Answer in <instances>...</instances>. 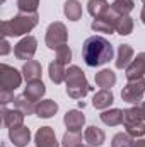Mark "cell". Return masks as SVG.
<instances>
[{"label":"cell","instance_id":"1","mask_svg":"<svg viewBox=\"0 0 145 147\" xmlns=\"http://www.w3.org/2000/svg\"><path fill=\"white\" fill-rule=\"evenodd\" d=\"M113 55L114 51L111 43L103 36H91L82 45V58L89 67H101L108 63Z\"/></svg>","mask_w":145,"mask_h":147},{"label":"cell","instance_id":"2","mask_svg":"<svg viewBox=\"0 0 145 147\" xmlns=\"http://www.w3.org/2000/svg\"><path fill=\"white\" fill-rule=\"evenodd\" d=\"M38 22H39V16H38L36 12H33V14L19 12L12 19L2 22V34H3V38L24 36V34L31 33L36 28Z\"/></svg>","mask_w":145,"mask_h":147},{"label":"cell","instance_id":"3","mask_svg":"<svg viewBox=\"0 0 145 147\" xmlns=\"http://www.w3.org/2000/svg\"><path fill=\"white\" fill-rule=\"evenodd\" d=\"M65 82H67V94L72 99H84L89 94V91L92 89L89 86L87 79H85L84 70L80 67H77V65H70L67 69Z\"/></svg>","mask_w":145,"mask_h":147},{"label":"cell","instance_id":"4","mask_svg":"<svg viewBox=\"0 0 145 147\" xmlns=\"http://www.w3.org/2000/svg\"><path fill=\"white\" fill-rule=\"evenodd\" d=\"M123 125L128 135L133 139H140L145 135V120L140 116L138 106H132L128 110H123Z\"/></svg>","mask_w":145,"mask_h":147},{"label":"cell","instance_id":"5","mask_svg":"<svg viewBox=\"0 0 145 147\" xmlns=\"http://www.w3.org/2000/svg\"><path fill=\"white\" fill-rule=\"evenodd\" d=\"M68 41V31L67 26L60 21H55L48 26L46 29V36H44V43L50 50H58L60 46L67 45Z\"/></svg>","mask_w":145,"mask_h":147},{"label":"cell","instance_id":"6","mask_svg":"<svg viewBox=\"0 0 145 147\" xmlns=\"http://www.w3.org/2000/svg\"><path fill=\"white\" fill-rule=\"evenodd\" d=\"M144 94H145V77H140V79L126 82V86L121 91V99L130 103V105H140Z\"/></svg>","mask_w":145,"mask_h":147},{"label":"cell","instance_id":"7","mask_svg":"<svg viewBox=\"0 0 145 147\" xmlns=\"http://www.w3.org/2000/svg\"><path fill=\"white\" fill-rule=\"evenodd\" d=\"M22 72L15 70L14 67L2 63L0 65V91H15L22 82Z\"/></svg>","mask_w":145,"mask_h":147},{"label":"cell","instance_id":"8","mask_svg":"<svg viewBox=\"0 0 145 147\" xmlns=\"http://www.w3.org/2000/svg\"><path fill=\"white\" fill-rule=\"evenodd\" d=\"M38 50V39L34 36H24L17 45H14V55L17 60H33Z\"/></svg>","mask_w":145,"mask_h":147},{"label":"cell","instance_id":"9","mask_svg":"<svg viewBox=\"0 0 145 147\" xmlns=\"http://www.w3.org/2000/svg\"><path fill=\"white\" fill-rule=\"evenodd\" d=\"M34 142H36V147H60L56 135H55V130L51 127L38 128L36 135H34Z\"/></svg>","mask_w":145,"mask_h":147},{"label":"cell","instance_id":"10","mask_svg":"<svg viewBox=\"0 0 145 147\" xmlns=\"http://www.w3.org/2000/svg\"><path fill=\"white\" fill-rule=\"evenodd\" d=\"M125 75L128 80H135L145 75V51L138 53L135 60H132V63L125 69Z\"/></svg>","mask_w":145,"mask_h":147},{"label":"cell","instance_id":"11","mask_svg":"<svg viewBox=\"0 0 145 147\" xmlns=\"http://www.w3.org/2000/svg\"><path fill=\"white\" fill-rule=\"evenodd\" d=\"M24 113L22 111H19L17 108H14V110H7V108H3L2 110V120H3V125L10 130V128H19V127H22L24 125Z\"/></svg>","mask_w":145,"mask_h":147},{"label":"cell","instance_id":"12","mask_svg":"<svg viewBox=\"0 0 145 147\" xmlns=\"http://www.w3.org/2000/svg\"><path fill=\"white\" fill-rule=\"evenodd\" d=\"M63 123H65V127H67L68 130H72V132H80L82 127L85 125V116H84L82 111L70 110V111L65 113V116H63Z\"/></svg>","mask_w":145,"mask_h":147},{"label":"cell","instance_id":"13","mask_svg":"<svg viewBox=\"0 0 145 147\" xmlns=\"http://www.w3.org/2000/svg\"><path fill=\"white\" fill-rule=\"evenodd\" d=\"M84 140L89 144L91 147H101L104 142H106V134L103 128L96 127V125H91L85 128L84 132Z\"/></svg>","mask_w":145,"mask_h":147},{"label":"cell","instance_id":"14","mask_svg":"<svg viewBox=\"0 0 145 147\" xmlns=\"http://www.w3.org/2000/svg\"><path fill=\"white\" fill-rule=\"evenodd\" d=\"M9 139L15 147H26L31 142V130L28 127H19V128H10L9 130Z\"/></svg>","mask_w":145,"mask_h":147},{"label":"cell","instance_id":"15","mask_svg":"<svg viewBox=\"0 0 145 147\" xmlns=\"http://www.w3.org/2000/svg\"><path fill=\"white\" fill-rule=\"evenodd\" d=\"M46 92V86L43 84V80H33V82H28L26 84V89H24V96L33 101V103H39L41 98L44 96Z\"/></svg>","mask_w":145,"mask_h":147},{"label":"cell","instance_id":"16","mask_svg":"<svg viewBox=\"0 0 145 147\" xmlns=\"http://www.w3.org/2000/svg\"><path fill=\"white\" fill-rule=\"evenodd\" d=\"M133 55H135V51H133V48L130 45H126V43L119 45L118 46V55H116V60H114L116 69H126L132 63Z\"/></svg>","mask_w":145,"mask_h":147},{"label":"cell","instance_id":"17","mask_svg":"<svg viewBox=\"0 0 145 147\" xmlns=\"http://www.w3.org/2000/svg\"><path fill=\"white\" fill-rule=\"evenodd\" d=\"M22 77L26 79V82H33V80H41V74H43V67L38 60H28L22 65Z\"/></svg>","mask_w":145,"mask_h":147},{"label":"cell","instance_id":"18","mask_svg":"<svg viewBox=\"0 0 145 147\" xmlns=\"http://www.w3.org/2000/svg\"><path fill=\"white\" fill-rule=\"evenodd\" d=\"M114 103V96H113V92H111V89H101V91H97L96 94H94V98H92V106L96 108V110H108L109 106Z\"/></svg>","mask_w":145,"mask_h":147},{"label":"cell","instance_id":"19","mask_svg":"<svg viewBox=\"0 0 145 147\" xmlns=\"http://www.w3.org/2000/svg\"><path fill=\"white\" fill-rule=\"evenodd\" d=\"M58 111V105L53 99H41L36 103V116L39 118H51Z\"/></svg>","mask_w":145,"mask_h":147},{"label":"cell","instance_id":"20","mask_svg":"<svg viewBox=\"0 0 145 147\" xmlns=\"http://www.w3.org/2000/svg\"><path fill=\"white\" fill-rule=\"evenodd\" d=\"M123 110H118V108H111V110H104L99 118L104 125L108 127H116V125H121L123 123Z\"/></svg>","mask_w":145,"mask_h":147},{"label":"cell","instance_id":"21","mask_svg":"<svg viewBox=\"0 0 145 147\" xmlns=\"http://www.w3.org/2000/svg\"><path fill=\"white\" fill-rule=\"evenodd\" d=\"M48 74H50L51 82H55V84H62V82L67 79V67H65V63L55 60V62L50 63V67H48Z\"/></svg>","mask_w":145,"mask_h":147},{"label":"cell","instance_id":"22","mask_svg":"<svg viewBox=\"0 0 145 147\" xmlns=\"http://www.w3.org/2000/svg\"><path fill=\"white\" fill-rule=\"evenodd\" d=\"M94 80L101 89H111L116 84V74L113 70H109V69H103L101 72H97L94 75Z\"/></svg>","mask_w":145,"mask_h":147},{"label":"cell","instance_id":"23","mask_svg":"<svg viewBox=\"0 0 145 147\" xmlns=\"http://www.w3.org/2000/svg\"><path fill=\"white\" fill-rule=\"evenodd\" d=\"M113 24H114V31L121 36H128L133 31V19L130 16H118L113 21Z\"/></svg>","mask_w":145,"mask_h":147},{"label":"cell","instance_id":"24","mask_svg":"<svg viewBox=\"0 0 145 147\" xmlns=\"http://www.w3.org/2000/svg\"><path fill=\"white\" fill-rule=\"evenodd\" d=\"M109 7H111V5H109L106 0H89V2H87V12H89L94 19L104 17V16L108 14Z\"/></svg>","mask_w":145,"mask_h":147},{"label":"cell","instance_id":"25","mask_svg":"<svg viewBox=\"0 0 145 147\" xmlns=\"http://www.w3.org/2000/svg\"><path fill=\"white\" fill-rule=\"evenodd\" d=\"M63 14L68 21H79L82 17V3L79 0H67L65 5H63Z\"/></svg>","mask_w":145,"mask_h":147},{"label":"cell","instance_id":"26","mask_svg":"<svg viewBox=\"0 0 145 147\" xmlns=\"http://www.w3.org/2000/svg\"><path fill=\"white\" fill-rule=\"evenodd\" d=\"M133 9H135L133 0H114L109 7V10L114 12L116 16H130Z\"/></svg>","mask_w":145,"mask_h":147},{"label":"cell","instance_id":"27","mask_svg":"<svg viewBox=\"0 0 145 147\" xmlns=\"http://www.w3.org/2000/svg\"><path fill=\"white\" fill-rule=\"evenodd\" d=\"M14 108H17L19 111H22L24 115H36V103H33V101H29L24 94H21V96H17L15 99H14Z\"/></svg>","mask_w":145,"mask_h":147},{"label":"cell","instance_id":"28","mask_svg":"<svg viewBox=\"0 0 145 147\" xmlns=\"http://www.w3.org/2000/svg\"><path fill=\"white\" fill-rule=\"evenodd\" d=\"M91 28H92V31H96V33H104V34H111V33L114 31V24H113V21L108 19L106 16H104V17H97V19H94L92 24H91Z\"/></svg>","mask_w":145,"mask_h":147},{"label":"cell","instance_id":"29","mask_svg":"<svg viewBox=\"0 0 145 147\" xmlns=\"http://www.w3.org/2000/svg\"><path fill=\"white\" fill-rule=\"evenodd\" d=\"M62 146L63 147H80L82 146V135L80 132H65L63 134V139H62Z\"/></svg>","mask_w":145,"mask_h":147},{"label":"cell","instance_id":"30","mask_svg":"<svg viewBox=\"0 0 145 147\" xmlns=\"http://www.w3.org/2000/svg\"><path fill=\"white\" fill-rule=\"evenodd\" d=\"M133 137L132 135H128L126 132L123 134V132H119V134H116L114 137H113V140H111V147H133Z\"/></svg>","mask_w":145,"mask_h":147},{"label":"cell","instance_id":"31","mask_svg":"<svg viewBox=\"0 0 145 147\" xmlns=\"http://www.w3.org/2000/svg\"><path fill=\"white\" fill-rule=\"evenodd\" d=\"M39 7V0H17V9L19 12H26V14H33L36 12Z\"/></svg>","mask_w":145,"mask_h":147},{"label":"cell","instance_id":"32","mask_svg":"<svg viewBox=\"0 0 145 147\" xmlns=\"http://www.w3.org/2000/svg\"><path fill=\"white\" fill-rule=\"evenodd\" d=\"M56 51V60L58 62H62V63H70V60H72V50H70V46L68 45H63V46H60L58 50H55Z\"/></svg>","mask_w":145,"mask_h":147},{"label":"cell","instance_id":"33","mask_svg":"<svg viewBox=\"0 0 145 147\" xmlns=\"http://www.w3.org/2000/svg\"><path fill=\"white\" fill-rule=\"evenodd\" d=\"M14 91H0V103L5 106L7 103H14Z\"/></svg>","mask_w":145,"mask_h":147},{"label":"cell","instance_id":"34","mask_svg":"<svg viewBox=\"0 0 145 147\" xmlns=\"http://www.w3.org/2000/svg\"><path fill=\"white\" fill-rule=\"evenodd\" d=\"M10 51V45H9V41H7V38H3L2 39V50H0V55H7Z\"/></svg>","mask_w":145,"mask_h":147},{"label":"cell","instance_id":"35","mask_svg":"<svg viewBox=\"0 0 145 147\" xmlns=\"http://www.w3.org/2000/svg\"><path fill=\"white\" fill-rule=\"evenodd\" d=\"M137 106H138V111H140V116L145 120V101H142V103L137 105Z\"/></svg>","mask_w":145,"mask_h":147},{"label":"cell","instance_id":"36","mask_svg":"<svg viewBox=\"0 0 145 147\" xmlns=\"http://www.w3.org/2000/svg\"><path fill=\"white\" fill-rule=\"evenodd\" d=\"M133 147H145V139H140V140L133 142Z\"/></svg>","mask_w":145,"mask_h":147},{"label":"cell","instance_id":"37","mask_svg":"<svg viewBox=\"0 0 145 147\" xmlns=\"http://www.w3.org/2000/svg\"><path fill=\"white\" fill-rule=\"evenodd\" d=\"M140 19H142V22L145 24V5H144V9H142V12H140Z\"/></svg>","mask_w":145,"mask_h":147},{"label":"cell","instance_id":"38","mask_svg":"<svg viewBox=\"0 0 145 147\" xmlns=\"http://www.w3.org/2000/svg\"><path fill=\"white\" fill-rule=\"evenodd\" d=\"M80 147H91V146H80Z\"/></svg>","mask_w":145,"mask_h":147},{"label":"cell","instance_id":"39","mask_svg":"<svg viewBox=\"0 0 145 147\" xmlns=\"http://www.w3.org/2000/svg\"><path fill=\"white\" fill-rule=\"evenodd\" d=\"M0 2H2V3H3V2H7V0H0Z\"/></svg>","mask_w":145,"mask_h":147},{"label":"cell","instance_id":"40","mask_svg":"<svg viewBox=\"0 0 145 147\" xmlns=\"http://www.w3.org/2000/svg\"><path fill=\"white\" fill-rule=\"evenodd\" d=\"M142 2H144V3H145V0H142Z\"/></svg>","mask_w":145,"mask_h":147}]
</instances>
